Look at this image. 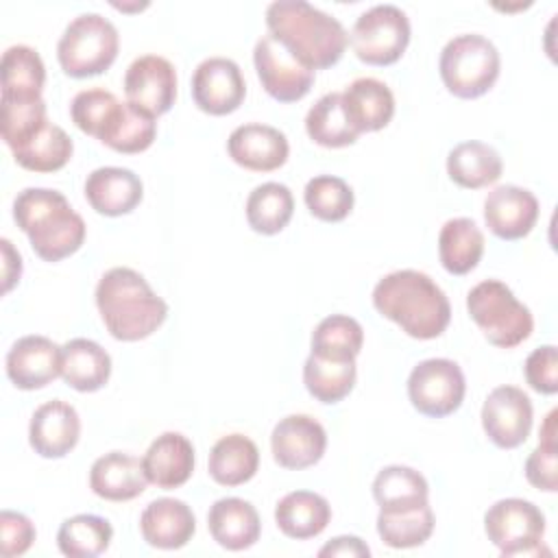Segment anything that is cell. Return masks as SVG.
<instances>
[{"label":"cell","instance_id":"1","mask_svg":"<svg viewBox=\"0 0 558 558\" xmlns=\"http://www.w3.org/2000/svg\"><path fill=\"white\" fill-rule=\"evenodd\" d=\"M373 305L384 318L416 340L442 336L451 320V305L442 288L429 275L414 268L381 277L373 288Z\"/></svg>","mask_w":558,"mask_h":558},{"label":"cell","instance_id":"2","mask_svg":"<svg viewBox=\"0 0 558 558\" xmlns=\"http://www.w3.org/2000/svg\"><path fill=\"white\" fill-rule=\"evenodd\" d=\"M268 35L281 41L310 70L336 65L349 44V33L329 13L305 0H275L266 9Z\"/></svg>","mask_w":558,"mask_h":558},{"label":"cell","instance_id":"3","mask_svg":"<svg viewBox=\"0 0 558 558\" xmlns=\"http://www.w3.org/2000/svg\"><path fill=\"white\" fill-rule=\"evenodd\" d=\"M96 307L107 331L122 342L153 336L168 316V303L129 266L109 268L98 279Z\"/></svg>","mask_w":558,"mask_h":558},{"label":"cell","instance_id":"4","mask_svg":"<svg viewBox=\"0 0 558 558\" xmlns=\"http://www.w3.org/2000/svg\"><path fill=\"white\" fill-rule=\"evenodd\" d=\"M13 218L44 262H61L85 242V220L50 187H26L13 201Z\"/></svg>","mask_w":558,"mask_h":558},{"label":"cell","instance_id":"5","mask_svg":"<svg viewBox=\"0 0 558 558\" xmlns=\"http://www.w3.org/2000/svg\"><path fill=\"white\" fill-rule=\"evenodd\" d=\"M466 310L484 338L499 349H514L532 336L534 318L499 279H484L466 294Z\"/></svg>","mask_w":558,"mask_h":558},{"label":"cell","instance_id":"6","mask_svg":"<svg viewBox=\"0 0 558 558\" xmlns=\"http://www.w3.org/2000/svg\"><path fill=\"white\" fill-rule=\"evenodd\" d=\"M438 70L449 94L473 100L497 83L501 59L490 39L477 33H462L445 44Z\"/></svg>","mask_w":558,"mask_h":558},{"label":"cell","instance_id":"7","mask_svg":"<svg viewBox=\"0 0 558 558\" xmlns=\"http://www.w3.org/2000/svg\"><path fill=\"white\" fill-rule=\"evenodd\" d=\"M120 48L118 28L100 13H81L63 31L57 59L65 76L87 78L107 72Z\"/></svg>","mask_w":558,"mask_h":558},{"label":"cell","instance_id":"8","mask_svg":"<svg viewBox=\"0 0 558 558\" xmlns=\"http://www.w3.org/2000/svg\"><path fill=\"white\" fill-rule=\"evenodd\" d=\"M410 20L397 4H375L353 24L349 41L366 65L397 63L410 44Z\"/></svg>","mask_w":558,"mask_h":558},{"label":"cell","instance_id":"9","mask_svg":"<svg viewBox=\"0 0 558 558\" xmlns=\"http://www.w3.org/2000/svg\"><path fill=\"white\" fill-rule=\"evenodd\" d=\"M484 530L501 556L538 554L545 536V514L527 499L506 497L486 510Z\"/></svg>","mask_w":558,"mask_h":558},{"label":"cell","instance_id":"10","mask_svg":"<svg viewBox=\"0 0 558 558\" xmlns=\"http://www.w3.org/2000/svg\"><path fill=\"white\" fill-rule=\"evenodd\" d=\"M466 392L462 368L447 357H429L418 362L408 377V397L412 405L432 418L453 414Z\"/></svg>","mask_w":558,"mask_h":558},{"label":"cell","instance_id":"11","mask_svg":"<svg viewBox=\"0 0 558 558\" xmlns=\"http://www.w3.org/2000/svg\"><path fill=\"white\" fill-rule=\"evenodd\" d=\"M253 63L262 87L279 102H296L305 98L314 85V70L301 63L272 35L257 39L253 48Z\"/></svg>","mask_w":558,"mask_h":558},{"label":"cell","instance_id":"12","mask_svg":"<svg viewBox=\"0 0 558 558\" xmlns=\"http://www.w3.org/2000/svg\"><path fill=\"white\" fill-rule=\"evenodd\" d=\"M534 408L530 397L517 386H497L482 405V427L499 449H517L532 432Z\"/></svg>","mask_w":558,"mask_h":558},{"label":"cell","instance_id":"13","mask_svg":"<svg viewBox=\"0 0 558 558\" xmlns=\"http://www.w3.org/2000/svg\"><path fill=\"white\" fill-rule=\"evenodd\" d=\"M124 94L126 102L135 109L159 118L168 113L177 98V70L174 65L159 54L137 57L124 74Z\"/></svg>","mask_w":558,"mask_h":558},{"label":"cell","instance_id":"14","mask_svg":"<svg viewBox=\"0 0 558 558\" xmlns=\"http://www.w3.org/2000/svg\"><path fill=\"white\" fill-rule=\"evenodd\" d=\"M246 83L240 65L227 57L203 59L192 74L194 105L209 116H229L240 109Z\"/></svg>","mask_w":558,"mask_h":558},{"label":"cell","instance_id":"15","mask_svg":"<svg viewBox=\"0 0 558 558\" xmlns=\"http://www.w3.org/2000/svg\"><path fill=\"white\" fill-rule=\"evenodd\" d=\"M270 449L279 466L301 471L320 462L327 449V432L310 414H288L272 427Z\"/></svg>","mask_w":558,"mask_h":558},{"label":"cell","instance_id":"16","mask_svg":"<svg viewBox=\"0 0 558 558\" xmlns=\"http://www.w3.org/2000/svg\"><path fill=\"white\" fill-rule=\"evenodd\" d=\"M63 349L46 336H22L7 353L4 368L11 384L20 390H39L61 375Z\"/></svg>","mask_w":558,"mask_h":558},{"label":"cell","instance_id":"17","mask_svg":"<svg viewBox=\"0 0 558 558\" xmlns=\"http://www.w3.org/2000/svg\"><path fill=\"white\" fill-rule=\"evenodd\" d=\"M81 436V418L72 403L52 399L41 403L28 423V442L41 458L68 456Z\"/></svg>","mask_w":558,"mask_h":558},{"label":"cell","instance_id":"18","mask_svg":"<svg viewBox=\"0 0 558 558\" xmlns=\"http://www.w3.org/2000/svg\"><path fill=\"white\" fill-rule=\"evenodd\" d=\"M538 220V198L519 185H497L484 198V222L499 240L525 238Z\"/></svg>","mask_w":558,"mask_h":558},{"label":"cell","instance_id":"19","mask_svg":"<svg viewBox=\"0 0 558 558\" xmlns=\"http://www.w3.org/2000/svg\"><path fill=\"white\" fill-rule=\"evenodd\" d=\"M227 153L244 170L272 172L288 161L290 144L279 129L248 122L231 131L227 140Z\"/></svg>","mask_w":558,"mask_h":558},{"label":"cell","instance_id":"20","mask_svg":"<svg viewBox=\"0 0 558 558\" xmlns=\"http://www.w3.org/2000/svg\"><path fill=\"white\" fill-rule=\"evenodd\" d=\"M83 190L92 209L109 218L131 214L144 196L142 179L133 170L120 166H102L92 170Z\"/></svg>","mask_w":558,"mask_h":558},{"label":"cell","instance_id":"21","mask_svg":"<svg viewBox=\"0 0 558 558\" xmlns=\"http://www.w3.org/2000/svg\"><path fill=\"white\" fill-rule=\"evenodd\" d=\"M194 445L179 432L159 434L142 458L148 482L163 490L183 486L194 473Z\"/></svg>","mask_w":558,"mask_h":558},{"label":"cell","instance_id":"22","mask_svg":"<svg viewBox=\"0 0 558 558\" xmlns=\"http://www.w3.org/2000/svg\"><path fill=\"white\" fill-rule=\"evenodd\" d=\"M142 538L157 549H181L194 532L196 519L192 508L174 497H159L150 501L140 514Z\"/></svg>","mask_w":558,"mask_h":558},{"label":"cell","instance_id":"23","mask_svg":"<svg viewBox=\"0 0 558 558\" xmlns=\"http://www.w3.org/2000/svg\"><path fill=\"white\" fill-rule=\"evenodd\" d=\"M148 477L140 458L109 451L94 460L89 469V488L107 501H131L146 490Z\"/></svg>","mask_w":558,"mask_h":558},{"label":"cell","instance_id":"24","mask_svg":"<svg viewBox=\"0 0 558 558\" xmlns=\"http://www.w3.org/2000/svg\"><path fill=\"white\" fill-rule=\"evenodd\" d=\"M211 538L229 551H244L259 541L262 521L255 506L240 497H222L207 512Z\"/></svg>","mask_w":558,"mask_h":558},{"label":"cell","instance_id":"25","mask_svg":"<svg viewBox=\"0 0 558 558\" xmlns=\"http://www.w3.org/2000/svg\"><path fill=\"white\" fill-rule=\"evenodd\" d=\"M340 94L344 113L357 133L379 131L395 116V96L379 78L360 76Z\"/></svg>","mask_w":558,"mask_h":558},{"label":"cell","instance_id":"26","mask_svg":"<svg viewBox=\"0 0 558 558\" xmlns=\"http://www.w3.org/2000/svg\"><path fill=\"white\" fill-rule=\"evenodd\" d=\"M331 521L329 501L314 490H292L275 506L277 527L294 541L318 536Z\"/></svg>","mask_w":558,"mask_h":558},{"label":"cell","instance_id":"27","mask_svg":"<svg viewBox=\"0 0 558 558\" xmlns=\"http://www.w3.org/2000/svg\"><path fill=\"white\" fill-rule=\"evenodd\" d=\"M61 377L78 392H96L111 377V355L89 338H72L63 347Z\"/></svg>","mask_w":558,"mask_h":558},{"label":"cell","instance_id":"28","mask_svg":"<svg viewBox=\"0 0 558 558\" xmlns=\"http://www.w3.org/2000/svg\"><path fill=\"white\" fill-rule=\"evenodd\" d=\"M504 172L499 153L477 140L456 144L447 155L449 179L464 190H480L493 185Z\"/></svg>","mask_w":558,"mask_h":558},{"label":"cell","instance_id":"29","mask_svg":"<svg viewBox=\"0 0 558 558\" xmlns=\"http://www.w3.org/2000/svg\"><path fill=\"white\" fill-rule=\"evenodd\" d=\"M207 469L220 486L246 484L259 469V449L244 434H227L214 442Z\"/></svg>","mask_w":558,"mask_h":558},{"label":"cell","instance_id":"30","mask_svg":"<svg viewBox=\"0 0 558 558\" xmlns=\"http://www.w3.org/2000/svg\"><path fill=\"white\" fill-rule=\"evenodd\" d=\"M484 255V233L473 218H449L438 233V259L449 275L471 272Z\"/></svg>","mask_w":558,"mask_h":558},{"label":"cell","instance_id":"31","mask_svg":"<svg viewBox=\"0 0 558 558\" xmlns=\"http://www.w3.org/2000/svg\"><path fill=\"white\" fill-rule=\"evenodd\" d=\"M373 497L379 512H403L429 504V486L416 469L390 464L375 475Z\"/></svg>","mask_w":558,"mask_h":558},{"label":"cell","instance_id":"32","mask_svg":"<svg viewBox=\"0 0 558 558\" xmlns=\"http://www.w3.org/2000/svg\"><path fill=\"white\" fill-rule=\"evenodd\" d=\"M126 111V102L118 100L116 94L102 87H89L78 92L70 102L72 122L87 135L107 144L116 133L122 116Z\"/></svg>","mask_w":558,"mask_h":558},{"label":"cell","instance_id":"33","mask_svg":"<svg viewBox=\"0 0 558 558\" xmlns=\"http://www.w3.org/2000/svg\"><path fill=\"white\" fill-rule=\"evenodd\" d=\"M305 131L314 144L325 148H344L355 144L360 137L344 113L340 92H329L310 107L305 116Z\"/></svg>","mask_w":558,"mask_h":558},{"label":"cell","instance_id":"34","mask_svg":"<svg viewBox=\"0 0 558 558\" xmlns=\"http://www.w3.org/2000/svg\"><path fill=\"white\" fill-rule=\"evenodd\" d=\"M244 211L246 222L253 231L262 235H275L288 227L294 214V198L288 185L268 181L253 187L246 198Z\"/></svg>","mask_w":558,"mask_h":558},{"label":"cell","instance_id":"35","mask_svg":"<svg viewBox=\"0 0 558 558\" xmlns=\"http://www.w3.org/2000/svg\"><path fill=\"white\" fill-rule=\"evenodd\" d=\"M364 344L362 325L347 314L325 316L312 331V355L333 362H355Z\"/></svg>","mask_w":558,"mask_h":558},{"label":"cell","instance_id":"36","mask_svg":"<svg viewBox=\"0 0 558 558\" xmlns=\"http://www.w3.org/2000/svg\"><path fill=\"white\" fill-rule=\"evenodd\" d=\"M2 96L9 98H39L46 83V65L39 52L31 46L17 44L2 54Z\"/></svg>","mask_w":558,"mask_h":558},{"label":"cell","instance_id":"37","mask_svg":"<svg viewBox=\"0 0 558 558\" xmlns=\"http://www.w3.org/2000/svg\"><path fill=\"white\" fill-rule=\"evenodd\" d=\"M113 527L98 514H74L57 532L59 551L68 558H96L111 545Z\"/></svg>","mask_w":558,"mask_h":558},{"label":"cell","instance_id":"38","mask_svg":"<svg viewBox=\"0 0 558 558\" xmlns=\"http://www.w3.org/2000/svg\"><path fill=\"white\" fill-rule=\"evenodd\" d=\"M72 137L61 126L48 122L28 144L13 150V159L31 172H57L72 159Z\"/></svg>","mask_w":558,"mask_h":558},{"label":"cell","instance_id":"39","mask_svg":"<svg viewBox=\"0 0 558 558\" xmlns=\"http://www.w3.org/2000/svg\"><path fill=\"white\" fill-rule=\"evenodd\" d=\"M357 368L355 362H333L320 360L310 353L303 364V384L307 392L320 403H338L342 401L355 386Z\"/></svg>","mask_w":558,"mask_h":558},{"label":"cell","instance_id":"40","mask_svg":"<svg viewBox=\"0 0 558 558\" xmlns=\"http://www.w3.org/2000/svg\"><path fill=\"white\" fill-rule=\"evenodd\" d=\"M46 100L39 98H9L2 96L0 105V133L4 144L13 150L28 144L46 124Z\"/></svg>","mask_w":558,"mask_h":558},{"label":"cell","instance_id":"41","mask_svg":"<svg viewBox=\"0 0 558 558\" xmlns=\"http://www.w3.org/2000/svg\"><path fill=\"white\" fill-rule=\"evenodd\" d=\"M434 512L429 504H423L403 512H379L377 534L384 545L392 549H410L423 545L434 532Z\"/></svg>","mask_w":558,"mask_h":558},{"label":"cell","instance_id":"42","mask_svg":"<svg viewBox=\"0 0 558 558\" xmlns=\"http://www.w3.org/2000/svg\"><path fill=\"white\" fill-rule=\"evenodd\" d=\"M303 201L314 218L323 222H340L351 214L355 196L344 179L318 174L305 183Z\"/></svg>","mask_w":558,"mask_h":558},{"label":"cell","instance_id":"43","mask_svg":"<svg viewBox=\"0 0 558 558\" xmlns=\"http://www.w3.org/2000/svg\"><path fill=\"white\" fill-rule=\"evenodd\" d=\"M556 410H551L538 432V445L525 460V480L545 493L558 490V445H556Z\"/></svg>","mask_w":558,"mask_h":558},{"label":"cell","instance_id":"44","mask_svg":"<svg viewBox=\"0 0 558 558\" xmlns=\"http://www.w3.org/2000/svg\"><path fill=\"white\" fill-rule=\"evenodd\" d=\"M157 137V122L148 113L135 109L131 102H126V111L111 135V140L105 144L116 153L135 155L150 148V144Z\"/></svg>","mask_w":558,"mask_h":558},{"label":"cell","instance_id":"45","mask_svg":"<svg viewBox=\"0 0 558 558\" xmlns=\"http://www.w3.org/2000/svg\"><path fill=\"white\" fill-rule=\"evenodd\" d=\"M525 381L532 390L541 395L558 392V351L554 344H543L534 349L523 364Z\"/></svg>","mask_w":558,"mask_h":558},{"label":"cell","instance_id":"46","mask_svg":"<svg viewBox=\"0 0 558 558\" xmlns=\"http://www.w3.org/2000/svg\"><path fill=\"white\" fill-rule=\"evenodd\" d=\"M35 525L26 514L13 510L0 512V554L4 558L26 554L35 543Z\"/></svg>","mask_w":558,"mask_h":558},{"label":"cell","instance_id":"47","mask_svg":"<svg viewBox=\"0 0 558 558\" xmlns=\"http://www.w3.org/2000/svg\"><path fill=\"white\" fill-rule=\"evenodd\" d=\"M318 556L320 558H325V556H351V558L362 556V558H368L371 547L360 536H336L318 549Z\"/></svg>","mask_w":558,"mask_h":558},{"label":"cell","instance_id":"48","mask_svg":"<svg viewBox=\"0 0 558 558\" xmlns=\"http://www.w3.org/2000/svg\"><path fill=\"white\" fill-rule=\"evenodd\" d=\"M0 246H2V292L7 294L17 281H20V275H22V257L20 253L13 248V244L2 238L0 240Z\"/></svg>","mask_w":558,"mask_h":558}]
</instances>
